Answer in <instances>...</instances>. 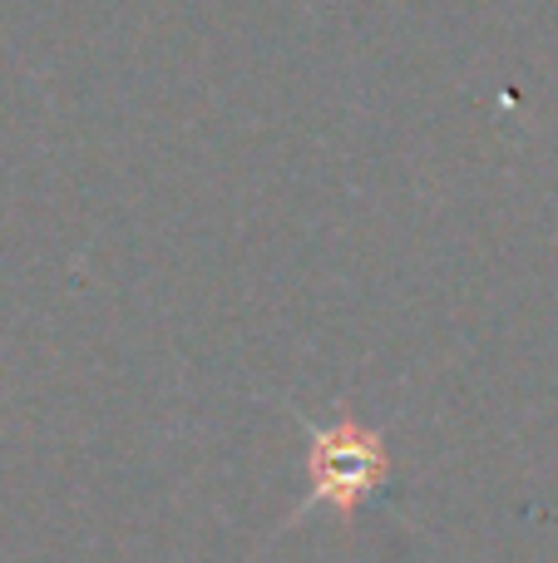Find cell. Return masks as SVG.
Listing matches in <instances>:
<instances>
[{
	"label": "cell",
	"instance_id": "6da1fadb",
	"mask_svg": "<svg viewBox=\"0 0 558 563\" xmlns=\"http://www.w3.org/2000/svg\"><path fill=\"white\" fill-rule=\"evenodd\" d=\"M306 430V505H326L342 525V534H351L361 505L376 489L391 479V445L376 426H366L361 416L332 420V426H316L312 416H297Z\"/></svg>",
	"mask_w": 558,
	"mask_h": 563
}]
</instances>
